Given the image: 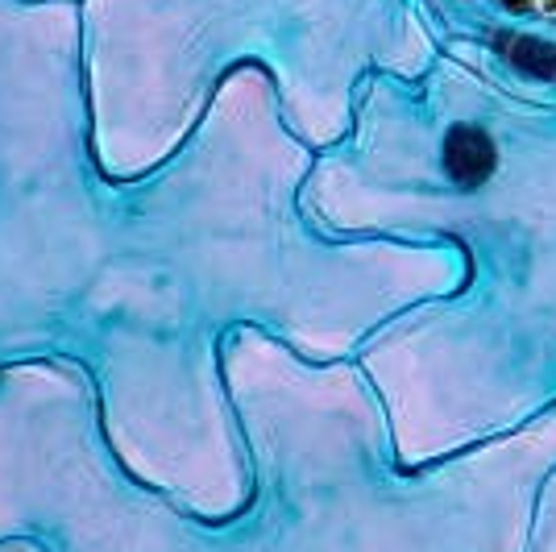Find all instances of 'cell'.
Instances as JSON below:
<instances>
[{"instance_id": "cell-1", "label": "cell", "mask_w": 556, "mask_h": 552, "mask_svg": "<svg viewBox=\"0 0 556 552\" xmlns=\"http://www.w3.org/2000/svg\"><path fill=\"white\" fill-rule=\"evenodd\" d=\"M437 50L498 92L556 109V0H416Z\"/></svg>"}]
</instances>
